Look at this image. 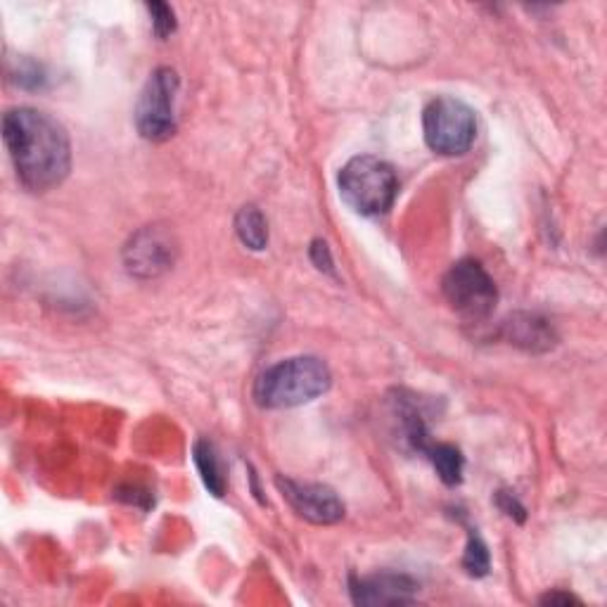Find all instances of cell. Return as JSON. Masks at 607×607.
Listing matches in <instances>:
<instances>
[{"label":"cell","instance_id":"2e32d148","mask_svg":"<svg viewBox=\"0 0 607 607\" xmlns=\"http://www.w3.org/2000/svg\"><path fill=\"white\" fill-rule=\"evenodd\" d=\"M14 79H18V83L22 88H38L43 81H46V77H43V69L36 63H32V60H22L20 63L18 77H14Z\"/></svg>","mask_w":607,"mask_h":607},{"label":"cell","instance_id":"5bb4252c","mask_svg":"<svg viewBox=\"0 0 607 607\" xmlns=\"http://www.w3.org/2000/svg\"><path fill=\"white\" fill-rule=\"evenodd\" d=\"M463 567L472 576H484L488 572V551L475 531H470V541L463 555Z\"/></svg>","mask_w":607,"mask_h":607},{"label":"cell","instance_id":"9c48e42d","mask_svg":"<svg viewBox=\"0 0 607 607\" xmlns=\"http://www.w3.org/2000/svg\"><path fill=\"white\" fill-rule=\"evenodd\" d=\"M351 600L357 605H408L418 596V584L406 574L382 572L373 576H351Z\"/></svg>","mask_w":607,"mask_h":607},{"label":"cell","instance_id":"d6986e66","mask_svg":"<svg viewBox=\"0 0 607 607\" xmlns=\"http://www.w3.org/2000/svg\"><path fill=\"white\" fill-rule=\"evenodd\" d=\"M570 603H580L570 594H560V591H553V594H546L541 598V605H570Z\"/></svg>","mask_w":607,"mask_h":607},{"label":"cell","instance_id":"ba28073f","mask_svg":"<svg viewBox=\"0 0 607 607\" xmlns=\"http://www.w3.org/2000/svg\"><path fill=\"white\" fill-rule=\"evenodd\" d=\"M280 494L290 503V508L304 520L314 525H335L345 517V503L325 484L297 482L290 477L276 480Z\"/></svg>","mask_w":607,"mask_h":607},{"label":"cell","instance_id":"9a60e30c","mask_svg":"<svg viewBox=\"0 0 607 607\" xmlns=\"http://www.w3.org/2000/svg\"><path fill=\"white\" fill-rule=\"evenodd\" d=\"M147 12L153 18V32L159 38H167L176 32V14L167 3H147Z\"/></svg>","mask_w":607,"mask_h":607},{"label":"cell","instance_id":"5b68a950","mask_svg":"<svg viewBox=\"0 0 607 607\" xmlns=\"http://www.w3.org/2000/svg\"><path fill=\"white\" fill-rule=\"evenodd\" d=\"M443 297L456 314L468 321H484L494 314L498 302V290L494 278L475 259H463L453 263L441 280Z\"/></svg>","mask_w":607,"mask_h":607},{"label":"cell","instance_id":"8fae6325","mask_svg":"<svg viewBox=\"0 0 607 607\" xmlns=\"http://www.w3.org/2000/svg\"><path fill=\"white\" fill-rule=\"evenodd\" d=\"M423 456H427V461L435 465L437 475L443 484L456 486L463 480V468H465V458L451 443H435L429 441L423 449Z\"/></svg>","mask_w":607,"mask_h":607},{"label":"cell","instance_id":"e0dca14e","mask_svg":"<svg viewBox=\"0 0 607 607\" xmlns=\"http://www.w3.org/2000/svg\"><path fill=\"white\" fill-rule=\"evenodd\" d=\"M311 261L316 263L318 271H328L333 273V257H330V249L328 245H325L323 240H316L314 245H311Z\"/></svg>","mask_w":607,"mask_h":607},{"label":"cell","instance_id":"277c9868","mask_svg":"<svg viewBox=\"0 0 607 607\" xmlns=\"http://www.w3.org/2000/svg\"><path fill=\"white\" fill-rule=\"evenodd\" d=\"M423 133L432 153L443 157L465 155L477 138L475 112L458 98H435L423 112Z\"/></svg>","mask_w":607,"mask_h":607},{"label":"cell","instance_id":"7c38bea8","mask_svg":"<svg viewBox=\"0 0 607 607\" xmlns=\"http://www.w3.org/2000/svg\"><path fill=\"white\" fill-rule=\"evenodd\" d=\"M192 458H195V465L202 475L204 486L210 488L214 496H224L226 494V475H224V465H221V458L214 449L212 441L200 439L192 449Z\"/></svg>","mask_w":607,"mask_h":607},{"label":"cell","instance_id":"4fadbf2b","mask_svg":"<svg viewBox=\"0 0 607 607\" xmlns=\"http://www.w3.org/2000/svg\"><path fill=\"white\" fill-rule=\"evenodd\" d=\"M235 233L245 247L261 251L269 245V224H266V216L257 210V206H243L235 216Z\"/></svg>","mask_w":607,"mask_h":607},{"label":"cell","instance_id":"52a82bcc","mask_svg":"<svg viewBox=\"0 0 607 607\" xmlns=\"http://www.w3.org/2000/svg\"><path fill=\"white\" fill-rule=\"evenodd\" d=\"M176 245L173 233L165 226H145L138 233L131 235V240L124 247V266L131 276L150 280L161 273H167L176 261Z\"/></svg>","mask_w":607,"mask_h":607},{"label":"cell","instance_id":"7a4b0ae2","mask_svg":"<svg viewBox=\"0 0 607 607\" xmlns=\"http://www.w3.org/2000/svg\"><path fill=\"white\" fill-rule=\"evenodd\" d=\"M330 368L316 357H294L266 368L255 382V398L261 408H294L311 404L328 392Z\"/></svg>","mask_w":607,"mask_h":607},{"label":"cell","instance_id":"30bf717a","mask_svg":"<svg viewBox=\"0 0 607 607\" xmlns=\"http://www.w3.org/2000/svg\"><path fill=\"white\" fill-rule=\"evenodd\" d=\"M503 335H506L510 345L522 347L527 351H548L555 345L553 325L531 314L513 316L503 325Z\"/></svg>","mask_w":607,"mask_h":607},{"label":"cell","instance_id":"6da1fadb","mask_svg":"<svg viewBox=\"0 0 607 607\" xmlns=\"http://www.w3.org/2000/svg\"><path fill=\"white\" fill-rule=\"evenodd\" d=\"M3 140L20 183L32 192L60 186L71 169V145L65 126L34 108H14L3 116Z\"/></svg>","mask_w":607,"mask_h":607},{"label":"cell","instance_id":"3957f363","mask_svg":"<svg viewBox=\"0 0 607 607\" xmlns=\"http://www.w3.org/2000/svg\"><path fill=\"white\" fill-rule=\"evenodd\" d=\"M337 186L345 202L363 216H380L390 212L398 192L394 169L384 159L370 155L347 161L345 169L339 171Z\"/></svg>","mask_w":607,"mask_h":607},{"label":"cell","instance_id":"8992f818","mask_svg":"<svg viewBox=\"0 0 607 607\" xmlns=\"http://www.w3.org/2000/svg\"><path fill=\"white\" fill-rule=\"evenodd\" d=\"M176 95H179V74L171 67L155 69L136 105V128L145 140L165 143L173 136Z\"/></svg>","mask_w":607,"mask_h":607},{"label":"cell","instance_id":"ac0fdd59","mask_svg":"<svg viewBox=\"0 0 607 607\" xmlns=\"http://www.w3.org/2000/svg\"><path fill=\"white\" fill-rule=\"evenodd\" d=\"M498 506H501V510L506 513L508 517H515L517 522H525V517H527V515H525V506H522V503L517 501L513 494L501 492V494H498Z\"/></svg>","mask_w":607,"mask_h":607}]
</instances>
